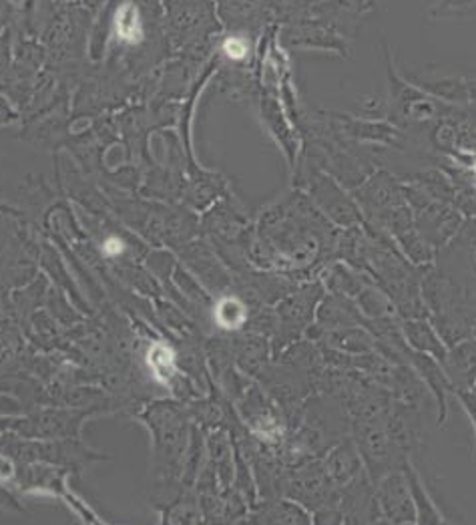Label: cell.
Segmentation results:
<instances>
[{
    "mask_svg": "<svg viewBox=\"0 0 476 525\" xmlns=\"http://www.w3.org/2000/svg\"><path fill=\"white\" fill-rule=\"evenodd\" d=\"M115 33L127 45H137L143 38V26H141V16L131 6V4H123L117 16H115Z\"/></svg>",
    "mask_w": 476,
    "mask_h": 525,
    "instance_id": "obj_1",
    "label": "cell"
},
{
    "mask_svg": "<svg viewBox=\"0 0 476 525\" xmlns=\"http://www.w3.org/2000/svg\"><path fill=\"white\" fill-rule=\"evenodd\" d=\"M147 363H149L151 371L155 373L157 380L167 383L169 376L173 375V363H175V356L173 352L163 346V344H155L149 350V356H147Z\"/></svg>",
    "mask_w": 476,
    "mask_h": 525,
    "instance_id": "obj_2",
    "label": "cell"
},
{
    "mask_svg": "<svg viewBox=\"0 0 476 525\" xmlns=\"http://www.w3.org/2000/svg\"><path fill=\"white\" fill-rule=\"evenodd\" d=\"M241 310V304H238L236 300H224L219 306H217V320L219 324L229 326V328H236V326L241 324L243 316L239 314Z\"/></svg>",
    "mask_w": 476,
    "mask_h": 525,
    "instance_id": "obj_3",
    "label": "cell"
},
{
    "mask_svg": "<svg viewBox=\"0 0 476 525\" xmlns=\"http://www.w3.org/2000/svg\"><path fill=\"white\" fill-rule=\"evenodd\" d=\"M250 52V43L243 37H227L224 40V55L231 61H243Z\"/></svg>",
    "mask_w": 476,
    "mask_h": 525,
    "instance_id": "obj_4",
    "label": "cell"
},
{
    "mask_svg": "<svg viewBox=\"0 0 476 525\" xmlns=\"http://www.w3.org/2000/svg\"><path fill=\"white\" fill-rule=\"evenodd\" d=\"M103 252L107 254V256H119V254H123L125 252V242L121 238H117V236H111V238H107L103 242Z\"/></svg>",
    "mask_w": 476,
    "mask_h": 525,
    "instance_id": "obj_5",
    "label": "cell"
}]
</instances>
